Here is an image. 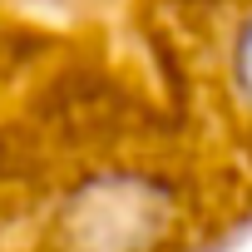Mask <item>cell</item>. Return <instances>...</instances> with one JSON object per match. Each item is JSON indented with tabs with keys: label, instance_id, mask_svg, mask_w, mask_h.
I'll return each instance as SVG.
<instances>
[{
	"label": "cell",
	"instance_id": "obj_1",
	"mask_svg": "<svg viewBox=\"0 0 252 252\" xmlns=\"http://www.w3.org/2000/svg\"><path fill=\"white\" fill-rule=\"evenodd\" d=\"M232 74H237V89H242V99L252 104V20H247V30H242V40H237V60H232Z\"/></svg>",
	"mask_w": 252,
	"mask_h": 252
}]
</instances>
